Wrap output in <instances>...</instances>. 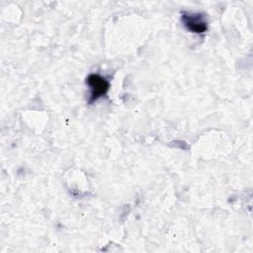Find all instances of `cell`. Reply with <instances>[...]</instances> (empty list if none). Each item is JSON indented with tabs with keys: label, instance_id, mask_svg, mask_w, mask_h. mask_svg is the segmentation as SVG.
I'll list each match as a JSON object with an SVG mask.
<instances>
[{
	"label": "cell",
	"instance_id": "obj_2",
	"mask_svg": "<svg viewBox=\"0 0 253 253\" xmlns=\"http://www.w3.org/2000/svg\"><path fill=\"white\" fill-rule=\"evenodd\" d=\"M181 21L185 28L194 34H204L208 30V22L205 14L183 12L181 14Z\"/></svg>",
	"mask_w": 253,
	"mask_h": 253
},
{
	"label": "cell",
	"instance_id": "obj_1",
	"mask_svg": "<svg viewBox=\"0 0 253 253\" xmlns=\"http://www.w3.org/2000/svg\"><path fill=\"white\" fill-rule=\"evenodd\" d=\"M86 84L90 90L89 102L93 103L105 96L110 90V82L104 76L96 73H91L86 78Z\"/></svg>",
	"mask_w": 253,
	"mask_h": 253
}]
</instances>
